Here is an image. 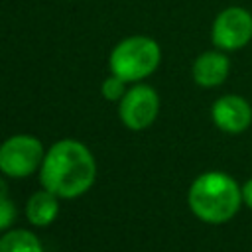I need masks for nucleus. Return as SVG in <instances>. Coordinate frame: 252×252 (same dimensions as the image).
<instances>
[{
	"mask_svg": "<svg viewBox=\"0 0 252 252\" xmlns=\"http://www.w3.org/2000/svg\"><path fill=\"white\" fill-rule=\"evenodd\" d=\"M96 163L87 146L77 140L53 144L41 161V185L63 199H73L91 189Z\"/></svg>",
	"mask_w": 252,
	"mask_h": 252,
	"instance_id": "nucleus-1",
	"label": "nucleus"
},
{
	"mask_svg": "<svg viewBox=\"0 0 252 252\" xmlns=\"http://www.w3.org/2000/svg\"><path fill=\"white\" fill-rule=\"evenodd\" d=\"M242 203V189L220 171L199 175L189 189V207L205 222L220 224L230 220Z\"/></svg>",
	"mask_w": 252,
	"mask_h": 252,
	"instance_id": "nucleus-2",
	"label": "nucleus"
},
{
	"mask_svg": "<svg viewBox=\"0 0 252 252\" xmlns=\"http://www.w3.org/2000/svg\"><path fill=\"white\" fill-rule=\"evenodd\" d=\"M159 45L152 37L134 35L120 41L110 53L112 75L124 81H140L156 71L159 65Z\"/></svg>",
	"mask_w": 252,
	"mask_h": 252,
	"instance_id": "nucleus-3",
	"label": "nucleus"
},
{
	"mask_svg": "<svg viewBox=\"0 0 252 252\" xmlns=\"http://www.w3.org/2000/svg\"><path fill=\"white\" fill-rule=\"evenodd\" d=\"M43 158L41 142L28 134L12 136L0 146V169L10 177H28Z\"/></svg>",
	"mask_w": 252,
	"mask_h": 252,
	"instance_id": "nucleus-4",
	"label": "nucleus"
},
{
	"mask_svg": "<svg viewBox=\"0 0 252 252\" xmlns=\"http://www.w3.org/2000/svg\"><path fill=\"white\" fill-rule=\"evenodd\" d=\"M213 43L219 49L234 51L252 39V14L240 6L224 8L213 24Z\"/></svg>",
	"mask_w": 252,
	"mask_h": 252,
	"instance_id": "nucleus-5",
	"label": "nucleus"
},
{
	"mask_svg": "<svg viewBox=\"0 0 252 252\" xmlns=\"http://www.w3.org/2000/svg\"><path fill=\"white\" fill-rule=\"evenodd\" d=\"M159 110L158 93L148 85H138L124 93L120 98V120L130 130H144L148 128Z\"/></svg>",
	"mask_w": 252,
	"mask_h": 252,
	"instance_id": "nucleus-6",
	"label": "nucleus"
},
{
	"mask_svg": "<svg viewBox=\"0 0 252 252\" xmlns=\"http://www.w3.org/2000/svg\"><path fill=\"white\" fill-rule=\"evenodd\" d=\"M213 120L220 130L228 134H238L250 126L252 108L242 96L226 94L213 104Z\"/></svg>",
	"mask_w": 252,
	"mask_h": 252,
	"instance_id": "nucleus-7",
	"label": "nucleus"
},
{
	"mask_svg": "<svg viewBox=\"0 0 252 252\" xmlns=\"http://www.w3.org/2000/svg\"><path fill=\"white\" fill-rule=\"evenodd\" d=\"M230 69V61L220 51H205L193 63V79L201 87H217L224 83Z\"/></svg>",
	"mask_w": 252,
	"mask_h": 252,
	"instance_id": "nucleus-8",
	"label": "nucleus"
},
{
	"mask_svg": "<svg viewBox=\"0 0 252 252\" xmlns=\"http://www.w3.org/2000/svg\"><path fill=\"white\" fill-rule=\"evenodd\" d=\"M59 213V203H57V195L43 189V191H37L33 193L30 199H28V205H26V215H28V220L35 226H45L49 222L55 220Z\"/></svg>",
	"mask_w": 252,
	"mask_h": 252,
	"instance_id": "nucleus-9",
	"label": "nucleus"
},
{
	"mask_svg": "<svg viewBox=\"0 0 252 252\" xmlns=\"http://www.w3.org/2000/svg\"><path fill=\"white\" fill-rule=\"evenodd\" d=\"M0 252H43V248L35 234L16 228L0 238Z\"/></svg>",
	"mask_w": 252,
	"mask_h": 252,
	"instance_id": "nucleus-10",
	"label": "nucleus"
},
{
	"mask_svg": "<svg viewBox=\"0 0 252 252\" xmlns=\"http://www.w3.org/2000/svg\"><path fill=\"white\" fill-rule=\"evenodd\" d=\"M124 83L126 81L120 79V77H116V75L108 77L102 83V96L106 100H118V98H122L124 96Z\"/></svg>",
	"mask_w": 252,
	"mask_h": 252,
	"instance_id": "nucleus-11",
	"label": "nucleus"
},
{
	"mask_svg": "<svg viewBox=\"0 0 252 252\" xmlns=\"http://www.w3.org/2000/svg\"><path fill=\"white\" fill-rule=\"evenodd\" d=\"M14 217H16V207H14V203L0 191V230L8 228V226L12 224V220H14Z\"/></svg>",
	"mask_w": 252,
	"mask_h": 252,
	"instance_id": "nucleus-12",
	"label": "nucleus"
},
{
	"mask_svg": "<svg viewBox=\"0 0 252 252\" xmlns=\"http://www.w3.org/2000/svg\"><path fill=\"white\" fill-rule=\"evenodd\" d=\"M242 201L252 209V179H248L242 187Z\"/></svg>",
	"mask_w": 252,
	"mask_h": 252,
	"instance_id": "nucleus-13",
	"label": "nucleus"
}]
</instances>
